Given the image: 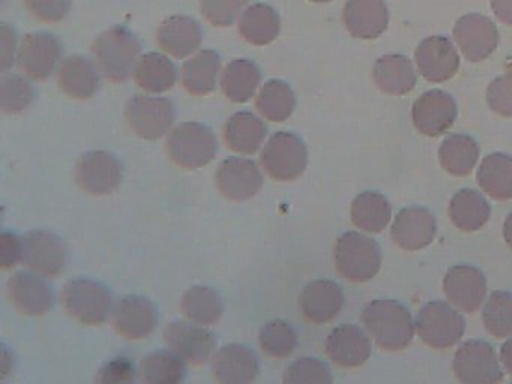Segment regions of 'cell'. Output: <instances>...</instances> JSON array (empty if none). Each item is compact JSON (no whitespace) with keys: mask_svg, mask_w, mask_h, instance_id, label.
<instances>
[{"mask_svg":"<svg viewBox=\"0 0 512 384\" xmlns=\"http://www.w3.org/2000/svg\"><path fill=\"white\" fill-rule=\"evenodd\" d=\"M485 329L496 338L512 335V293L494 291L482 312Z\"/></svg>","mask_w":512,"mask_h":384,"instance_id":"cell-42","label":"cell"},{"mask_svg":"<svg viewBox=\"0 0 512 384\" xmlns=\"http://www.w3.org/2000/svg\"><path fill=\"white\" fill-rule=\"evenodd\" d=\"M92 54L98 71L107 80L124 83L136 72L140 60V42L125 27H113L95 39Z\"/></svg>","mask_w":512,"mask_h":384,"instance_id":"cell-2","label":"cell"},{"mask_svg":"<svg viewBox=\"0 0 512 384\" xmlns=\"http://www.w3.org/2000/svg\"><path fill=\"white\" fill-rule=\"evenodd\" d=\"M280 17L272 6L257 3L250 6L239 20V33L253 45H268L280 33Z\"/></svg>","mask_w":512,"mask_h":384,"instance_id":"cell-34","label":"cell"},{"mask_svg":"<svg viewBox=\"0 0 512 384\" xmlns=\"http://www.w3.org/2000/svg\"><path fill=\"white\" fill-rule=\"evenodd\" d=\"M376 86L389 95H406L415 89L416 74L412 62L401 54H388L374 63Z\"/></svg>","mask_w":512,"mask_h":384,"instance_id":"cell-28","label":"cell"},{"mask_svg":"<svg viewBox=\"0 0 512 384\" xmlns=\"http://www.w3.org/2000/svg\"><path fill=\"white\" fill-rule=\"evenodd\" d=\"M215 180L221 194L232 201L250 200L263 185L259 165L251 159L236 156L221 162Z\"/></svg>","mask_w":512,"mask_h":384,"instance_id":"cell-19","label":"cell"},{"mask_svg":"<svg viewBox=\"0 0 512 384\" xmlns=\"http://www.w3.org/2000/svg\"><path fill=\"white\" fill-rule=\"evenodd\" d=\"M491 6L499 21L512 26V0H491Z\"/></svg>","mask_w":512,"mask_h":384,"instance_id":"cell-51","label":"cell"},{"mask_svg":"<svg viewBox=\"0 0 512 384\" xmlns=\"http://www.w3.org/2000/svg\"><path fill=\"white\" fill-rule=\"evenodd\" d=\"M23 263L38 275L55 278L67 267V243L52 231H29L23 236Z\"/></svg>","mask_w":512,"mask_h":384,"instance_id":"cell-10","label":"cell"},{"mask_svg":"<svg viewBox=\"0 0 512 384\" xmlns=\"http://www.w3.org/2000/svg\"><path fill=\"white\" fill-rule=\"evenodd\" d=\"M112 320L118 335L130 341H139L154 332L158 324V312L148 297L130 294L115 303Z\"/></svg>","mask_w":512,"mask_h":384,"instance_id":"cell-14","label":"cell"},{"mask_svg":"<svg viewBox=\"0 0 512 384\" xmlns=\"http://www.w3.org/2000/svg\"><path fill=\"white\" fill-rule=\"evenodd\" d=\"M262 74L259 66L247 59H236L224 69L221 77V89L230 101H250L259 89Z\"/></svg>","mask_w":512,"mask_h":384,"instance_id":"cell-32","label":"cell"},{"mask_svg":"<svg viewBox=\"0 0 512 384\" xmlns=\"http://www.w3.org/2000/svg\"><path fill=\"white\" fill-rule=\"evenodd\" d=\"M34 98V87L26 78L16 74H4L0 78V108L5 113H22Z\"/></svg>","mask_w":512,"mask_h":384,"instance_id":"cell-43","label":"cell"},{"mask_svg":"<svg viewBox=\"0 0 512 384\" xmlns=\"http://www.w3.org/2000/svg\"><path fill=\"white\" fill-rule=\"evenodd\" d=\"M61 303L70 317L86 326L106 323L115 308L109 288L88 278L68 281L62 288Z\"/></svg>","mask_w":512,"mask_h":384,"instance_id":"cell-3","label":"cell"},{"mask_svg":"<svg viewBox=\"0 0 512 384\" xmlns=\"http://www.w3.org/2000/svg\"><path fill=\"white\" fill-rule=\"evenodd\" d=\"M248 0H200L203 15L217 27L232 26Z\"/></svg>","mask_w":512,"mask_h":384,"instance_id":"cell-46","label":"cell"},{"mask_svg":"<svg viewBox=\"0 0 512 384\" xmlns=\"http://www.w3.org/2000/svg\"><path fill=\"white\" fill-rule=\"evenodd\" d=\"M362 321L371 338L383 350H403L415 335L412 314L397 300H373L362 312Z\"/></svg>","mask_w":512,"mask_h":384,"instance_id":"cell-1","label":"cell"},{"mask_svg":"<svg viewBox=\"0 0 512 384\" xmlns=\"http://www.w3.org/2000/svg\"><path fill=\"white\" fill-rule=\"evenodd\" d=\"M17 33L8 24L0 26V71L7 72L16 59Z\"/></svg>","mask_w":512,"mask_h":384,"instance_id":"cell-50","label":"cell"},{"mask_svg":"<svg viewBox=\"0 0 512 384\" xmlns=\"http://www.w3.org/2000/svg\"><path fill=\"white\" fill-rule=\"evenodd\" d=\"M268 128L253 113L233 114L224 126V140L230 149L244 155H253L262 147Z\"/></svg>","mask_w":512,"mask_h":384,"instance_id":"cell-29","label":"cell"},{"mask_svg":"<svg viewBox=\"0 0 512 384\" xmlns=\"http://www.w3.org/2000/svg\"><path fill=\"white\" fill-rule=\"evenodd\" d=\"M392 239L406 251H419L433 242L436 236V219L424 207H406L395 216Z\"/></svg>","mask_w":512,"mask_h":384,"instance_id":"cell-23","label":"cell"},{"mask_svg":"<svg viewBox=\"0 0 512 384\" xmlns=\"http://www.w3.org/2000/svg\"><path fill=\"white\" fill-rule=\"evenodd\" d=\"M23 261V237L14 233L0 236V266L11 269Z\"/></svg>","mask_w":512,"mask_h":384,"instance_id":"cell-49","label":"cell"},{"mask_svg":"<svg viewBox=\"0 0 512 384\" xmlns=\"http://www.w3.org/2000/svg\"><path fill=\"white\" fill-rule=\"evenodd\" d=\"M334 252L338 273L347 281H370L382 264V252L376 240L356 231L338 237Z\"/></svg>","mask_w":512,"mask_h":384,"instance_id":"cell-4","label":"cell"},{"mask_svg":"<svg viewBox=\"0 0 512 384\" xmlns=\"http://www.w3.org/2000/svg\"><path fill=\"white\" fill-rule=\"evenodd\" d=\"M62 57V44L50 33H31L23 39L19 65L28 77L46 80L55 71Z\"/></svg>","mask_w":512,"mask_h":384,"instance_id":"cell-20","label":"cell"},{"mask_svg":"<svg viewBox=\"0 0 512 384\" xmlns=\"http://www.w3.org/2000/svg\"><path fill=\"white\" fill-rule=\"evenodd\" d=\"M98 68L88 57H67L58 69V83L65 95L74 99H89L100 87Z\"/></svg>","mask_w":512,"mask_h":384,"instance_id":"cell-27","label":"cell"},{"mask_svg":"<svg viewBox=\"0 0 512 384\" xmlns=\"http://www.w3.org/2000/svg\"><path fill=\"white\" fill-rule=\"evenodd\" d=\"M415 62L422 77L431 83L451 80L460 68V57L451 39L430 36L416 48Z\"/></svg>","mask_w":512,"mask_h":384,"instance_id":"cell-18","label":"cell"},{"mask_svg":"<svg viewBox=\"0 0 512 384\" xmlns=\"http://www.w3.org/2000/svg\"><path fill=\"white\" fill-rule=\"evenodd\" d=\"M491 207L481 192L461 189L449 203V218L455 227L472 233L481 230L490 219Z\"/></svg>","mask_w":512,"mask_h":384,"instance_id":"cell-30","label":"cell"},{"mask_svg":"<svg viewBox=\"0 0 512 384\" xmlns=\"http://www.w3.org/2000/svg\"><path fill=\"white\" fill-rule=\"evenodd\" d=\"M310 2H314V3H328V2H332V0H310Z\"/></svg>","mask_w":512,"mask_h":384,"instance_id":"cell-54","label":"cell"},{"mask_svg":"<svg viewBox=\"0 0 512 384\" xmlns=\"http://www.w3.org/2000/svg\"><path fill=\"white\" fill-rule=\"evenodd\" d=\"M478 183L494 200H511L512 156L505 153L488 155L479 167Z\"/></svg>","mask_w":512,"mask_h":384,"instance_id":"cell-37","label":"cell"},{"mask_svg":"<svg viewBox=\"0 0 512 384\" xmlns=\"http://www.w3.org/2000/svg\"><path fill=\"white\" fill-rule=\"evenodd\" d=\"M178 71L175 63L163 54L149 53L140 57L134 78L137 86L149 93H163L172 89Z\"/></svg>","mask_w":512,"mask_h":384,"instance_id":"cell-35","label":"cell"},{"mask_svg":"<svg viewBox=\"0 0 512 384\" xmlns=\"http://www.w3.org/2000/svg\"><path fill=\"white\" fill-rule=\"evenodd\" d=\"M343 21L355 38L376 39L388 27V6L383 0H347Z\"/></svg>","mask_w":512,"mask_h":384,"instance_id":"cell-25","label":"cell"},{"mask_svg":"<svg viewBox=\"0 0 512 384\" xmlns=\"http://www.w3.org/2000/svg\"><path fill=\"white\" fill-rule=\"evenodd\" d=\"M25 6L37 20L58 23L70 12L71 0H25Z\"/></svg>","mask_w":512,"mask_h":384,"instance_id":"cell-48","label":"cell"},{"mask_svg":"<svg viewBox=\"0 0 512 384\" xmlns=\"http://www.w3.org/2000/svg\"><path fill=\"white\" fill-rule=\"evenodd\" d=\"M140 372L127 357H115L98 369L95 384H140Z\"/></svg>","mask_w":512,"mask_h":384,"instance_id":"cell-45","label":"cell"},{"mask_svg":"<svg viewBox=\"0 0 512 384\" xmlns=\"http://www.w3.org/2000/svg\"><path fill=\"white\" fill-rule=\"evenodd\" d=\"M166 150L176 165L196 170L208 165L217 155V138L212 129L202 123H182L167 138Z\"/></svg>","mask_w":512,"mask_h":384,"instance_id":"cell-5","label":"cell"},{"mask_svg":"<svg viewBox=\"0 0 512 384\" xmlns=\"http://www.w3.org/2000/svg\"><path fill=\"white\" fill-rule=\"evenodd\" d=\"M158 45L170 56H190L202 44V29L199 23L185 15H173L163 21L157 33Z\"/></svg>","mask_w":512,"mask_h":384,"instance_id":"cell-26","label":"cell"},{"mask_svg":"<svg viewBox=\"0 0 512 384\" xmlns=\"http://www.w3.org/2000/svg\"><path fill=\"white\" fill-rule=\"evenodd\" d=\"M454 38L458 48L470 62H482L499 44L496 24L481 14H467L455 23Z\"/></svg>","mask_w":512,"mask_h":384,"instance_id":"cell-17","label":"cell"},{"mask_svg":"<svg viewBox=\"0 0 512 384\" xmlns=\"http://www.w3.org/2000/svg\"><path fill=\"white\" fill-rule=\"evenodd\" d=\"M259 374V357L248 345L233 342L212 357V375L217 384H253Z\"/></svg>","mask_w":512,"mask_h":384,"instance_id":"cell-16","label":"cell"},{"mask_svg":"<svg viewBox=\"0 0 512 384\" xmlns=\"http://www.w3.org/2000/svg\"><path fill=\"white\" fill-rule=\"evenodd\" d=\"M413 125L427 137H439L452 128L457 119V104L443 90L422 93L412 108Z\"/></svg>","mask_w":512,"mask_h":384,"instance_id":"cell-15","label":"cell"},{"mask_svg":"<svg viewBox=\"0 0 512 384\" xmlns=\"http://www.w3.org/2000/svg\"><path fill=\"white\" fill-rule=\"evenodd\" d=\"M164 341L169 350L193 366L208 362L217 345L214 332L190 320H175L167 324Z\"/></svg>","mask_w":512,"mask_h":384,"instance_id":"cell-11","label":"cell"},{"mask_svg":"<svg viewBox=\"0 0 512 384\" xmlns=\"http://www.w3.org/2000/svg\"><path fill=\"white\" fill-rule=\"evenodd\" d=\"M181 311L193 323L211 326L223 317L224 303L214 288L193 285L182 296Z\"/></svg>","mask_w":512,"mask_h":384,"instance_id":"cell-33","label":"cell"},{"mask_svg":"<svg viewBox=\"0 0 512 384\" xmlns=\"http://www.w3.org/2000/svg\"><path fill=\"white\" fill-rule=\"evenodd\" d=\"M478 158V143L469 135H449L439 149L440 165L452 176H467L475 168Z\"/></svg>","mask_w":512,"mask_h":384,"instance_id":"cell-36","label":"cell"},{"mask_svg":"<svg viewBox=\"0 0 512 384\" xmlns=\"http://www.w3.org/2000/svg\"><path fill=\"white\" fill-rule=\"evenodd\" d=\"M448 299L464 312L478 311L487 294V279L481 270L467 264L452 267L443 281Z\"/></svg>","mask_w":512,"mask_h":384,"instance_id":"cell-21","label":"cell"},{"mask_svg":"<svg viewBox=\"0 0 512 384\" xmlns=\"http://www.w3.org/2000/svg\"><path fill=\"white\" fill-rule=\"evenodd\" d=\"M487 102L494 113L512 117V74L491 81L487 89Z\"/></svg>","mask_w":512,"mask_h":384,"instance_id":"cell-47","label":"cell"},{"mask_svg":"<svg viewBox=\"0 0 512 384\" xmlns=\"http://www.w3.org/2000/svg\"><path fill=\"white\" fill-rule=\"evenodd\" d=\"M124 168L112 153L94 150L85 153L77 162L76 180L89 195H109L121 186Z\"/></svg>","mask_w":512,"mask_h":384,"instance_id":"cell-12","label":"cell"},{"mask_svg":"<svg viewBox=\"0 0 512 384\" xmlns=\"http://www.w3.org/2000/svg\"><path fill=\"white\" fill-rule=\"evenodd\" d=\"M187 375V363L172 350L154 351L140 363L143 384H182Z\"/></svg>","mask_w":512,"mask_h":384,"instance_id":"cell-39","label":"cell"},{"mask_svg":"<svg viewBox=\"0 0 512 384\" xmlns=\"http://www.w3.org/2000/svg\"><path fill=\"white\" fill-rule=\"evenodd\" d=\"M500 360H502L506 371L512 374V338L503 344L502 350H500Z\"/></svg>","mask_w":512,"mask_h":384,"instance_id":"cell-52","label":"cell"},{"mask_svg":"<svg viewBox=\"0 0 512 384\" xmlns=\"http://www.w3.org/2000/svg\"><path fill=\"white\" fill-rule=\"evenodd\" d=\"M130 128L145 140H158L172 129L176 119L175 105L170 99L137 95L125 107Z\"/></svg>","mask_w":512,"mask_h":384,"instance_id":"cell-8","label":"cell"},{"mask_svg":"<svg viewBox=\"0 0 512 384\" xmlns=\"http://www.w3.org/2000/svg\"><path fill=\"white\" fill-rule=\"evenodd\" d=\"M454 372L463 384H499L502 366L488 342L473 339L464 342L454 357Z\"/></svg>","mask_w":512,"mask_h":384,"instance_id":"cell-9","label":"cell"},{"mask_svg":"<svg viewBox=\"0 0 512 384\" xmlns=\"http://www.w3.org/2000/svg\"><path fill=\"white\" fill-rule=\"evenodd\" d=\"M256 107L266 120L284 122L295 111V92L284 81L269 80L257 95Z\"/></svg>","mask_w":512,"mask_h":384,"instance_id":"cell-40","label":"cell"},{"mask_svg":"<svg viewBox=\"0 0 512 384\" xmlns=\"http://www.w3.org/2000/svg\"><path fill=\"white\" fill-rule=\"evenodd\" d=\"M416 330L424 344L445 350L463 338L466 321L451 305L436 300L422 306L416 317Z\"/></svg>","mask_w":512,"mask_h":384,"instance_id":"cell-7","label":"cell"},{"mask_svg":"<svg viewBox=\"0 0 512 384\" xmlns=\"http://www.w3.org/2000/svg\"><path fill=\"white\" fill-rule=\"evenodd\" d=\"M503 237H505L509 248L512 249V213L506 218L505 225H503Z\"/></svg>","mask_w":512,"mask_h":384,"instance_id":"cell-53","label":"cell"},{"mask_svg":"<svg viewBox=\"0 0 512 384\" xmlns=\"http://www.w3.org/2000/svg\"><path fill=\"white\" fill-rule=\"evenodd\" d=\"M331 368L314 357L295 360L283 375V384H332Z\"/></svg>","mask_w":512,"mask_h":384,"instance_id":"cell-44","label":"cell"},{"mask_svg":"<svg viewBox=\"0 0 512 384\" xmlns=\"http://www.w3.org/2000/svg\"><path fill=\"white\" fill-rule=\"evenodd\" d=\"M220 71L221 60L215 51H199L182 68V86L191 95H208L217 86Z\"/></svg>","mask_w":512,"mask_h":384,"instance_id":"cell-31","label":"cell"},{"mask_svg":"<svg viewBox=\"0 0 512 384\" xmlns=\"http://www.w3.org/2000/svg\"><path fill=\"white\" fill-rule=\"evenodd\" d=\"M259 345L266 356L286 359L298 347V335L292 324L284 320H272L259 332Z\"/></svg>","mask_w":512,"mask_h":384,"instance_id":"cell-41","label":"cell"},{"mask_svg":"<svg viewBox=\"0 0 512 384\" xmlns=\"http://www.w3.org/2000/svg\"><path fill=\"white\" fill-rule=\"evenodd\" d=\"M260 162L269 177L278 182H290L298 179L307 168V147L298 135L277 132L262 150Z\"/></svg>","mask_w":512,"mask_h":384,"instance_id":"cell-6","label":"cell"},{"mask_svg":"<svg viewBox=\"0 0 512 384\" xmlns=\"http://www.w3.org/2000/svg\"><path fill=\"white\" fill-rule=\"evenodd\" d=\"M391 204L379 192H362L353 200L352 222L367 233H380L391 221Z\"/></svg>","mask_w":512,"mask_h":384,"instance_id":"cell-38","label":"cell"},{"mask_svg":"<svg viewBox=\"0 0 512 384\" xmlns=\"http://www.w3.org/2000/svg\"><path fill=\"white\" fill-rule=\"evenodd\" d=\"M344 305V294L337 282L317 279L305 285L299 296L302 315L311 323L323 324L334 320Z\"/></svg>","mask_w":512,"mask_h":384,"instance_id":"cell-24","label":"cell"},{"mask_svg":"<svg viewBox=\"0 0 512 384\" xmlns=\"http://www.w3.org/2000/svg\"><path fill=\"white\" fill-rule=\"evenodd\" d=\"M8 296L14 308L29 317H41L52 309L55 291L46 276L32 270H20L8 281Z\"/></svg>","mask_w":512,"mask_h":384,"instance_id":"cell-13","label":"cell"},{"mask_svg":"<svg viewBox=\"0 0 512 384\" xmlns=\"http://www.w3.org/2000/svg\"><path fill=\"white\" fill-rule=\"evenodd\" d=\"M326 354L341 368H358L371 356V342L361 327L343 324L326 338Z\"/></svg>","mask_w":512,"mask_h":384,"instance_id":"cell-22","label":"cell"}]
</instances>
